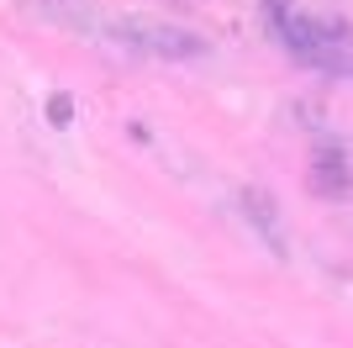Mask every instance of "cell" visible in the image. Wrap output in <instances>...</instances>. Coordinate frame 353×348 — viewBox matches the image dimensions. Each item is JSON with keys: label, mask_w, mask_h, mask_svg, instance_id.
I'll return each mask as SVG.
<instances>
[{"label": "cell", "mask_w": 353, "mask_h": 348, "mask_svg": "<svg viewBox=\"0 0 353 348\" xmlns=\"http://www.w3.org/2000/svg\"><path fill=\"white\" fill-rule=\"evenodd\" d=\"M117 43H127L132 53H148V58H169V64L206 58V37H201V32L169 27V21H143V16L117 21Z\"/></svg>", "instance_id": "cell-1"}, {"label": "cell", "mask_w": 353, "mask_h": 348, "mask_svg": "<svg viewBox=\"0 0 353 348\" xmlns=\"http://www.w3.org/2000/svg\"><path fill=\"white\" fill-rule=\"evenodd\" d=\"M243 217L259 227V238H264L274 253H285V232H280V211H274V201H269L264 190H243Z\"/></svg>", "instance_id": "cell-2"}, {"label": "cell", "mask_w": 353, "mask_h": 348, "mask_svg": "<svg viewBox=\"0 0 353 348\" xmlns=\"http://www.w3.org/2000/svg\"><path fill=\"white\" fill-rule=\"evenodd\" d=\"M311 190L316 195H348V164H343V153H332V159H316V169H311Z\"/></svg>", "instance_id": "cell-3"}, {"label": "cell", "mask_w": 353, "mask_h": 348, "mask_svg": "<svg viewBox=\"0 0 353 348\" xmlns=\"http://www.w3.org/2000/svg\"><path fill=\"white\" fill-rule=\"evenodd\" d=\"M48 122H53V127H69L74 122V101L69 95H53V101H48Z\"/></svg>", "instance_id": "cell-4"}]
</instances>
